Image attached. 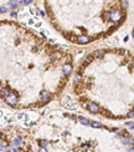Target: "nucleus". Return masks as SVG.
I'll return each mask as SVG.
<instances>
[{
	"mask_svg": "<svg viewBox=\"0 0 134 152\" xmlns=\"http://www.w3.org/2000/svg\"><path fill=\"white\" fill-rule=\"evenodd\" d=\"M63 101H65V106L68 108V110H75V102L71 100V97L70 96H66L65 99H63Z\"/></svg>",
	"mask_w": 134,
	"mask_h": 152,
	"instance_id": "f257e3e1",
	"label": "nucleus"
},
{
	"mask_svg": "<svg viewBox=\"0 0 134 152\" xmlns=\"http://www.w3.org/2000/svg\"><path fill=\"white\" fill-rule=\"evenodd\" d=\"M6 102L10 105H16V102H18V97H16L15 94H11L9 97H6Z\"/></svg>",
	"mask_w": 134,
	"mask_h": 152,
	"instance_id": "f03ea898",
	"label": "nucleus"
},
{
	"mask_svg": "<svg viewBox=\"0 0 134 152\" xmlns=\"http://www.w3.org/2000/svg\"><path fill=\"white\" fill-rule=\"evenodd\" d=\"M87 107H88V110L91 111V112H98L99 111V107H98V105H96L94 102H89V104L87 105Z\"/></svg>",
	"mask_w": 134,
	"mask_h": 152,
	"instance_id": "7ed1b4c3",
	"label": "nucleus"
},
{
	"mask_svg": "<svg viewBox=\"0 0 134 152\" xmlns=\"http://www.w3.org/2000/svg\"><path fill=\"white\" fill-rule=\"evenodd\" d=\"M89 40H91V39H89L88 36L82 35V36H78L76 41L78 42V44H87V42H89Z\"/></svg>",
	"mask_w": 134,
	"mask_h": 152,
	"instance_id": "20e7f679",
	"label": "nucleus"
},
{
	"mask_svg": "<svg viewBox=\"0 0 134 152\" xmlns=\"http://www.w3.org/2000/svg\"><path fill=\"white\" fill-rule=\"evenodd\" d=\"M109 18H110V20H113V21H118V20L120 19V13H118V11H113V13H110Z\"/></svg>",
	"mask_w": 134,
	"mask_h": 152,
	"instance_id": "39448f33",
	"label": "nucleus"
},
{
	"mask_svg": "<svg viewBox=\"0 0 134 152\" xmlns=\"http://www.w3.org/2000/svg\"><path fill=\"white\" fill-rule=\"evenodd\" d=\"M62 70H63V72H65V74H70V72L72 71V66H71L70 64H66V65H63Z\"/></svg>",
	"mask_w": 134,
	"mask_h": 152,
	"instance_id": "423d86ee",
	"label": "nucleus"
},
{
	"mask_svg": "<svg viewBox=\"0 0 134 152\" xmlns=\"http://www.w3.org/2000/svg\"><path fill=\"white\" fill-rule=\"evenodd\" d=\"M41 99H42V102H47V101H50V94H48V92H42Z\"/></svg>",
	"mask_w": 134,
	"mask_h": 152,
	"instance_id": "0eeeda50",
	"label": "nucleus"
},
{
	"mask_svg": "<svg viewBox=\"0 0 134 152\" xmlns=\"http://www.w3.org/2000/svg\"><path fill=\"white\" fill-rule=\"evenodd\" d=\"M80 121H81L82 125H88L89 122H91V121L88 120V118H85V117H80Z\"/></svg>",
	"mask_w": 134,
	"mask_h": 152,
	"instance_id": "6e6552de",
	"label": "nucleus"
},
{
	"mask_svg": "<svg viewBox=\"0 0 134 152\" xmlns=\"http://www.w3.org/2000/svg\"><path fill=\"white\" fill-rule=\"evenodd\" d=\"M102 55H103V50H97L93 52V56H97V57H100Z\"/></svg>",
	"mask_w": 134,
	"mask_h": 152,
	"instance_id": "1a4fd4ad",
	"label": "nucleus"
},
{
	"mask_svg": "<svg viewBox=\"0 0 134 152\" xmlns=\"http://www.w3.org/2000/svg\"><path fill=\"white\" fill-rule=\"evenodd\" d=\"M1 92H3V95H5V96H6V97H9V96L11 95V94H10V91H9L8 89L5 90L4 87H1Z\"/></svg>",
	"mask_w": 134,
	"mask_h": 152,
	"instance_id": "9d476101",
	"label": "nucleus"
},
{
	"mask_svg": "<svg viewBox=\"0 0 134 152\" xmlns=\"http://www.w3.org/2000/svg\"><path fill=\"white\" fill-rule=\"evenodd\" d=\"M38 143H40V146L42 148H45V147H46V145H47V142L45 140H38Z\"/></svg>",
	"mask_w": 134,
	"mask_h": 152,
	"instance_id": "9b49d317",
	"label": "nucleus"
},
{
	"mask_svg": "<svg viewBox=\"0 0 134 152\" xmlns=\"http://www.w3.org/2000/svg\"><path fill=\"white\" fill-rule=\"evenodd\" d=\"M15 120V117L14 116H11V115H6V122H13Z\"/></svg>",
	"mask_w": 134,
	"mask_h": 152,
	"instance_id": "f8f14e48",
	"label": "nucleus"
},
{
	"mask_svg": "<svg viewBox=\"0 0 134 152\" xmlns=\"http://www.w3.org/2000/svg\"><path fill=\"white\" fill-rule=\"evenodd\" d=\"M6 151H8V148H5V145L1 141V148H0V152H6Z\"/></svg>",
	"mask_w": 134,
	"mask_h": 152,
	"instance_id": "ddd939ff",
	"label": "nucleus"
},
{
	"mask_svg": "<svg viewBox=\"0 0 134 152\" xmlns=\"http://www.w3.org/2000/svg\"><path fill=\"white\" fill-rule=\"evenodd\" d=\"M20 142H21V138H20V137H15V138H14V143H15V145H19Z\"/></svg>",
	"mask_w": 134,
	"mask_h": 152,
	"instance_id": "4468645a",
	"label": "nucleus"
},
{
	"mask_svg": "<svg viewBox=\"0 0 134 152\" xmlns=\"http://www.w3.org/2000/svg\"><path fill=\"white\" fill-rule=\"evenodd\" d=\"M92 126H93V127H100V123L94 121V122H92Z\"/></svg>",
	"mask_w": 134,
	"mask_h": 152,
	"instance_id": "2eb2a0df",
	"label": "nucleus"
},
{
	"mask_svg": "<svg viewBox=\"0 0 134 152\" xmlns=\"http://www.w3.org/2000/svg\"><path fill=\"white\" fill-rule=\"evenodd\" d=\"M125 125H127V126L129 127V128H134V123H133V122H127Z\"/></svg>",
	"mask_w": 134,
	"mask_h": 152,
	"instance_id": "dca6fc26",
	"label": "nucleus"
},
{
	"mask_svg": "<svg viewBox=\"0 0 134 152\" xmlns=\"http://www.w3.org/2000/svg\"><path fill=\"white\" fill-rule=\"evenodd\" d=\"M73 81H75V84L78 82V81H80V76H75V77H73Z\"/></svg>",
	"mask_w": 134,
	"mask_h": 152,
	"instance_id": "f3484780",
	"label": "nucleus"
},
{
	"mask_svg": "<svg viewBox=\"0 0 134 152\" xmlns=\"http://www.w3.org/2000/svg\"><path fill=\"white\" fill-rule=\"evenodd\" d=\"M128 117H130V118H132V117H134V111H130L129 113H128Z\"/></svg>",
	"mask_w": 134,
	"mask_h": 152,
	"instance_id": "a211bd4d",
	"label": "nucleus"
},
{
	"mask_svg": "<svg viewBox=\"0 0 134 152\" xmlns=\"http://www.w3.org/2000/svg\"><path fill=\"white\" fill-rule=\"evenodd\" d=\"M92 59H93L92 56H88V57L86 59V62H91V61H92Z\"/></svg>",
	"mask_w": 134,
	"mask_h": 152,
	"instance_id": "6ab92c4d",
	"label": "nucleus"
},
{
	"mask_svg": "<svg viewBox=\"0 0 134 152\" xmlns=\"http://www.w3.org/2000/svg\"><path fill=\"white\" fill-rule=\"evenodd\" d=\"M68 116H70V118H72V120H75V121L77 120V117H76L75 115H68Z\"/></svg>",
	"mask_w": 134,
	"mask_h": 152,
	"instance_id": "aec40b11",
	"label": "nucleus"
},
{
	"mask_svg": "<svg viewBox=\"0 0 134 152\" xmlns=\"http://www.w3.org/2000/svg\"><path fill=\"white\" fill-rule=\"evenodd\" d=\"M123 142H124V143H129L130 140H129V138H124V140H123Z\"/></svg>",
	"mask_w": 134,
	"mask_h": 152,
	"instance_id": "412c9836",
	"label": "nucleus"
},
{
	"mask_svg": "<svg viewBox=\"0 0 134 152\" xmlns=\"http://www.w3.org/2000/svg\"><path fill=\"white\" fill-rule=\"evenodd\" d=\"M38 152H47V150H46V148H42V147H40V150H38Z\"/></svg>",
	"mask_w": 134,
	"mask_h": 152,
	"instance_id": "4be33fe9",
	"label": "nucleus"
},
{
	"mask_svg": "<svg viewBox=\"0 0 134 152\" xmlns=\"http://www.w3.org/2000/svg\"><path fill=\"white\" fill-rule=\"evenodd\" d=\"M22 3H24V4H31L32 1H31V0H25V1H22Z\"/></svg>",
	"mask_w": 134,
	"mask_h": 152,
	"instance_id": "5701e85b",
	"label": "nucleus"
},
{
	"mask_svg": "<svg viewBox=\"0 0 134 152\" xmlns=\"http://www.w3.org/2000/svg\"><path fill=\"white\" fill-rule=\"evenodd\" d=\"M51 60H57V56H56V55H52V56H51Z\"/></svg>",
	"mask_w": 134,
	"mask_h": 152,
	"instance_id": "b1692460",
	"label": "nucleus"
},
{
	"mask_svg": "<svg viewBox=\"0 0 134 152\" xmlns=\"http://www.w3.org/2000/svg\"><path fill=\"white\" fill-rule=\"evenodd\" d=\"M0 10H1V13H5V11H6V9H5L4 6H1V9H0Z\"/></svg>",
	"mask_w": 134,
	"mask_h": 152,
	"instance_id": "393cba45",
	"label": "nucleus"
},
{
	"mask_svg": "<svg viewBox=\"0 0 134 152\" xmlns=\"http://www.w3.org/2000/svg\"><path fill=\"white\" fill-rule=\"evenodd\" d=\"M128 152H134V147L133 148H129V150H128Z\"/></svg>",
	"mask_w": 134,
	"mask_h": 152,
	"instance_id": "a878e982",
	"label": "nucleus"
},
{
	"mask_svg": "<svg viewBox=\"0 0 134 152\" xmlns=\"http://www.w3.org/2000/svg\"><path fill=\"white\" fill-rule=\"evenodd\" d=\"M133 36H134V31H133Z\"/></svg>",
	"mask_w": 134,
	"mask_h": 152,
	"instance_id": "bb28decb",
	"label": "nucleus"
},
{
	"mask_svg": "<svg viewBox=\"0 0 134 152\" xmlns=\"http://www.w3.org/2000/svg\"><path fill=\"white\" fill-rule=\"evenodd\" d=\"M133 145H134V143H133Z\"/></svg>",
	"mask_w": 134,
	"mask_h": 152,
	"instance_id": "cd10ccee",
	"label": "nucleus"
}]
</instances>
